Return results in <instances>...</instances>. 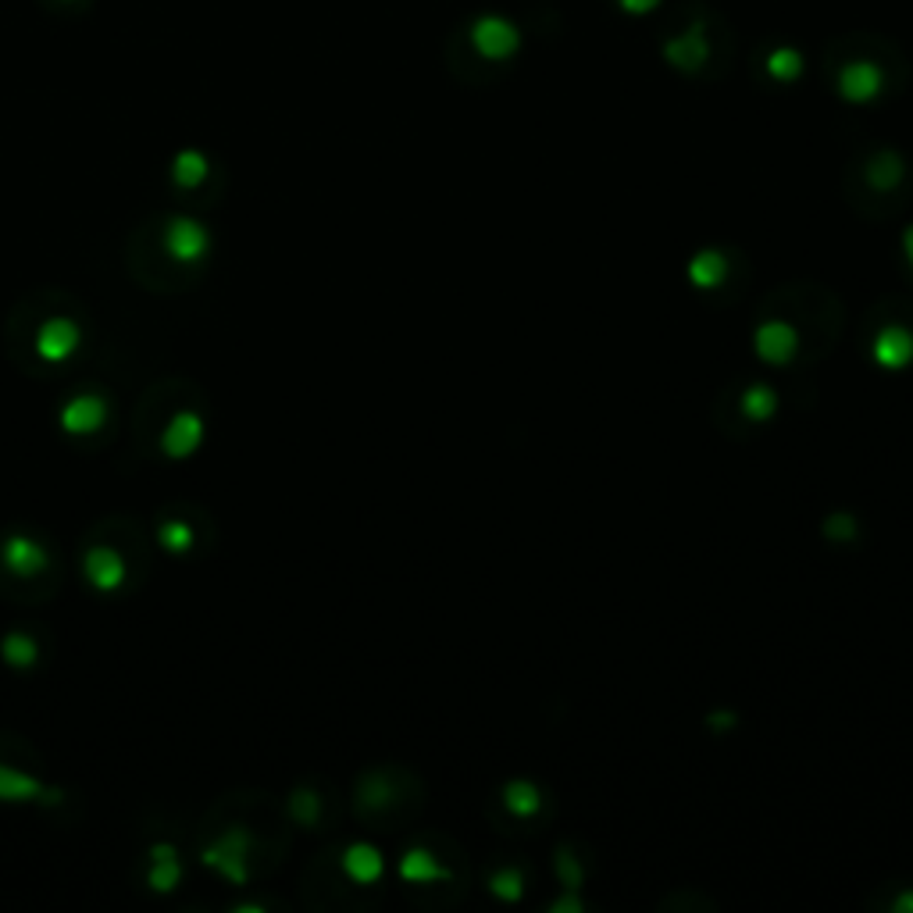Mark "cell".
<instances>
[{
    "mask_svg": "<svg viewBox=\"0 0 913 913\" xmlns=\"http://www.w3.org/2000/svg\"><path fill=\"white\" fill-rule=\"evenodd\" d=\"M30 350L36 364H54L61 367L83 350V321L75 315H44L30 332Z\"/></svg>",
    "mask_w": 913,
    "mask_h": 913,
    "instance_id": "1",
    "label": "cell"
},
{
    "mask_svg": "<svg viewBox=\"0 0 913 913\" xmlns=\"http://www.w3.org/2000/svg\"><path fill=\"white\" fill-rule=\"evenodd\" d=\"M468 44L482 61L503 65L522 54L525 36H522V25L514 19L496 15V11H482V15L468 25Z\"/></svg>",
    "mask_w": 913,
    "mask_h": 913,
    "instance_id": "2",
    "label": "cell"
},
{
    "mask_svg": "<svg viewBox=\"0 0 913 913\" xmlns=\"http://www.w3.org/2000/svg\"><path fill=\"white\" fill-rule=\"evenodd\" d=\"M161 247L179 268H194L200 261H208L211 254V229L197 222L189 214H172L161 233Z\"/></svg>",
    "mask_w": 913,
    "mask_h": 913,
    "instance_id": "3",
    "label": "cell"
},
{
    "mask_svg": "<svg viewBox=\"0 0 913 913\" xmlns=\"http://www.w3.org/2000/svg\"><path fill=\"white\" fill-rule=\"evenodd\" d=\"M885 86H889V75H885L881 61L875 58H850L835 72V93L853 107L875 104L885 93Z\"/></svg>",
    "mask_w": 913,
    "mask_h": 913,
    "instance_id": "4",
    "label": "cell"
},
{
    "mask_svg": "<svg viewBox=\"0 0 913 913\" xmlns=\"http://www.w3.org/2000/svg\"><path fill=\"white\" fill-rule=\"evenodd\" d=\"M660 54H664V61L671 65L675 72H681V75L703 72V68L711 65V54H714L711 33H706V22L703 19L689 22L678 36L664 39V50Z\"/></svg>",
    "mask_w": 913,
    "mask_h": 913,
    "instance_id": "5",
    "label": "cell"
},
{
    "mask_svg": "<svg viewBox=\"0 0 913 913\" xmlns=\"http://www.w3.org/2000/svg\"><path fill=\"white\" fill-rule=\"evenodd\" d=\"M0 564L15 578H44L54 557L39 539L25 536V531H11V536L0 539Z\"/></svg>",
    "mask_w": 913,
    "mask_h": 913,
    "instance_id": "6",
    "label": "cell"
},
{
    "mask_svg": "<svg viewBox=\"0 0 913 913\" xmlns=\"http://www.w3.org/2000/svg\"><path fill=\"white\" fill-rule=\"evenodd\" d=\"M107 418H112V403H107V397H101V393H75V397H68L65 407L58 411V421H61V432L65 435H93V432H101L107 425Z\"/></svg>",
    "mask_w": 913,
    "mask_h": 913,
    "instance_id": "7",
    "label": "cell"
},
{
    "mask_svg": "<svg viewBox=\"0 0 913 913\" xmlns=\"http://www.w3.org/2000/svg\"><path fill=\"white\" fill-rule=\"evenodd\" d=\"M83 575L97 593H118L129 578V564L121 561V553L104 542H93L83 553Z\"/></svg>",
    "mask_w": 913,
    "mask_h": 913,
    "instance_id": "8",
    "label": "cell"
},
{
    "mask_svg": "<svg viewBox=\"0 0 913 913\" xmlns=\"http://www.w3.org/2000/svg\"><path fill=\"white\" fill-rule=\"evenodd\" d=\"M203 443V418L197 411H175L168 418V425L161 429V454L172 460H186L197 454V446Z\"/></svg>",
    "mask_w": 913,
    "mask_h": 913,
    "instance_id": "9",
    "label": "cell"
},
{
    "mask_svg": "<svg viewBox=\"0 0 913 913\" xmlns=\"http://www.w3.org/2000/svg\"><path fill=\"white\" fill-rule=\"evenodd\" d=\"M757 353H760V361H768V364H785V361H793V353L799 347V336L793 325H785V321H768V325H760L757 329Z\"/></svg>",
    "mask_w": 913,
    "mask_h": 913,
    "instance_id": "10",
    "label": "cell"
},
{
    "mask_svg": "<svg viewBox=\"0 0 913 913\" xmlns=\"http://www.w3.org/2000/svg\"><path fill=\"white\" fill-rule=\"evenodd\" d=\"M764 72H768V79H774V83L793 86L803 79V72H807V58H803L799 47L779 44V47H771L764 54Z\"/></svg>",
    "mask_w": 913,
    "mask_h": 913,
    "instance_id": "11",
    "label": "cell"
},
{
    "mask_svg": "<svg viewBox=\"0 0 913 913\" xmlns=\"http://www.w3.org/2000/svg\"><path fill=\"white\" fill-rule=\"evenodd\" d=\"M913 358V336L903 329V325H889L875 336V361L881 367H906Z\"/></svg>",
    "mask_w": 913,
    "mask_h": 913,
    "instance_id": "12",
    "label": "cell"
},
{
    "mask_svg": "<svg viewBox=\"0 0 913 913\" xmlns=\"http://www.w3.org/2000/svg\"><path fill=\"white\" fill-rule=\"evenodd\" d=\"M150 861H154V867H150V875H147L150 889L168 892V889L179 885L183 867H179V856H175L172 846H154V850H150Z\"/></svg>",
    "mask_w": 913,
    "mask_h": 913,
    "instance_id": "13",
    "label": "cell"
},
{
    "mask_svg": "<svg viewBox=\"0 0 913 913\" xmlns=\"http://www.w3.org/2000/svg\"><path fill=\"white\" fill-rule=\"evenodd\" d=\"M211 175L208 157L200 154V150H183V154H175L172 161V183L179 189H197L203 179Z\"/></svg>",
    "mask_w": 913,
    "mask_h": 913,
    "instance_id": "14",
    "label": "cell"
},
{
    "mask_svg": "<svg viewBox=\"0 0 913 913\" xmlns=\"http://www.w3.org/2000/svg\"><path fill=\"white\" fill-rule=\"evenodd\" d=\"M867 183L875 189H892L903 183V157L896 150H878L867 165Z\"/></svg>",
    "mask_w": 913,
    "mask_h": 913,
    "instance_id": "15",
    "label": "cell"
},
{
    "mask_svg": "<svg viewBox=\"0 0 913 913\" xmlns=\"http://www.w3.org/2000/svg\"><path fill=\"white\" fill-rule=\"evenodd\" d=\"M44 796V785L15 768H0V799L8 803H30Z\"/></svg>",
    "mask_w": 913,
    "mask_h": 913,
    "instance_id": "16",
    "label": "cell"
},
{
    "mask_svg": "<svg viewBox=\"0 0 913 913\" xmlns=\"http://www.w3.org/2000/svg\"><path fill=\"white\" fill-rule=\"evenodd\" d=\"M343 867L353 881L367 885L383 875V856H378V850H372V846H350L343 856Z\"/></svg>",
    "mask_w": 913,
    "mask_h": 913,
    "instance_id": "17",
    "label": "cell"
},
{
    "mask_svg": "<svg viewBox=\"0 0 913 913\" xmlns=\"http://www.w3.org/2000/svg\"><path fill=\"white\" fill-rule=\"evenodd\" d=\"M539 788L531 785V782H511L507 788H503V807H507L511 813H536L539 810Z\"/></svg>",
    "mask_w": 913,
    "mask_h": 913,
    "instance_id": "18",
    "label": "cell"
},
{
    "mask_svg": "<svg viewBox=\"0 0 913 913\" xmlns=\"http://www.w3.org/2000/svg\"><path fill=\"white\" fill-rule=\"evenodd\" d=\"M0 653H4V660H8L11 667H33L36 657H39L36 643H33V639L25 635V632L4 635V643H0Z\"/></svg>",
    "mask_w": 913,
    "mask_h": 913,
    "instance_id": "19",
    "label": "cell"
},
{
    "mask_svg": "<svg viewBox=\"0 0 913 913\" xmlns=\"http://www.w3.org/2000/svg\"><path fill=\"white\" fill-rule=\"evenodd\" d=\"M161 542H165V550H172V553H186L197 542V536H194V528L183 522H165L161 525Z\"/></svg>",
    "mask_w": 913,
    "mask_h": 913,
    "instance_id": "20",
    "label": "cell"
},
{
    "mask_svg": "<svg viewBox=\"0 0 913 913\" xmlns=\"http://www.w3.org/2000/svg\"><path fill=\"white\" fill-rule=\"evenodd\" d=\"M721 271H725V261H721L717 254H700L697 261H692V279H697L703 290H711V285L721 282Z\"/></svg>",
    "mask_w": 913,
    "mask_h": 913,
    "instance_id": "21",
    "label": "cell"
},
{
    "mask_svg": "<svg viewBox=\"0 0 913 913\" xmlns=\"http://www.w3.org/2000/svg\"><path fill=\"white\" fill-rule=\"evenodd\" d=\"M742 411L749 418H768L774 411V393L768 386H753V389H746V397H742Z\"/></svg>",
    "mask_w": 913,
    "mask_h": 913,
    "instance_id": "22",
    "label": "cell"
},
{
    "mask_svg": "<svg viewBox=\"0 0 913 913\" xmlns=\"http://www.w3.org/2000/svg\"><path fill=\"white\" fill-rule=\"evenodd\" d=\"M660 4H664V0H618V8H621L629 19H646V15H653V11H657Z\"/></svg>",
    "mask_w": 913,
    "mask_h": 913,
    "instance_id": "23",
    "label": "cell"
},
{
    "mask_svg": "<svg viewBox=\"0 0 913 913\" xmlns=\"http://www.w3.org/2000/svg\"><path fill=\"white\" fill-rule=\"evenodd\" d=\"M496 892L517 896V875H500V878H496Z\"/></svg>",
    "mask_w": 913,
    "mask_h": 913,
    "instance_id": "24",
    "label": "cell"
},
{
    "mask_svg": "<svg viewBox=\"0 0 913 913\" xmlns=\"http://www.w3.org/2000/svg\"><path fill=\"white\" fill-rule=\"evenodd\" d=\"M903 243H906V254H910V265H913V225L906 229V236H903Z\"/></svg>",
    "mask_w": 913,
    "mask_h": 913,
    "instance_id": "25",
    "label": "cell"
},
{
    "mask_svg": "<svg viewBox=\"0 0 913 913\" xmlns=\"http://www.w3.org/2000/svg\"><path fill=\"white\" fill-rule=\"evenodd\" d=\"M65 4H72V0H65Z\"/></svg>",
    "mask_w": 913,
    "mask_h": 913,
    "instance_id": "26",
    "label": "cell"
}]
</instances>
